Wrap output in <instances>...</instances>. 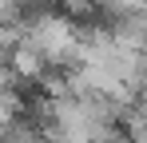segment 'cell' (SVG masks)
<instances>
[{"instance_id":"6da1fadb","label":"cell","mask_w":147,"mask_h":143,"mask_svg":"<svg viewBox=\"0 0 147 143\" xmlns=\"http://www.w3.org/2000/svg\"><path fill=\"white\" fill-rule=\"evenodd\" d=\"M20 40L28 48H36L40 56H44V64H68L76 56V44H80V32H76V24L68 16H56V12H36V16H28L20 24Z\"/></svg>"},{"instance_id":"7a4b0ae2","label":"cell","mask_w":147,"mask_h":143,"mask_svg":"<svg viewBox=\"0 0 147 143\" xmlns=\"http://www.w3.org/2000/svg\"><path fill=\"white\" fill-rule=\"evenodd\" d=\"M8 64H12V72H16V80H40V76H44V56H40L36 48H28L24 40L12 48Z\"/></svg>"},{"instance_id":"3957f363","label":"cell","mask_w":147,"mask_h":143,"mask_svg":"<svg viewBox=\"0 0 147 143\" xmlns=\"http://www.w3.org/2000/svg\"><path fill=\"white\" fill-rule=\"evenodd\" d=\"M20 28L16 24H0V64H8V56H12V48L20 44Z\"/></svg>"},{"instance_id":"277c9868","label":"cell","mask_w":147,"mask_h":143,"mask_svg":"<svg viewBox=\"0 0 147 143\" xmlns=\"http://www.w3.org/2000/svg\"><path fill=\"white\" fill-rule=\"evenodd\" d=\"M24 20L28 16H24V8H20L16 0H0V24H16V28H20Z\"/></svg>"}]
</instances>
